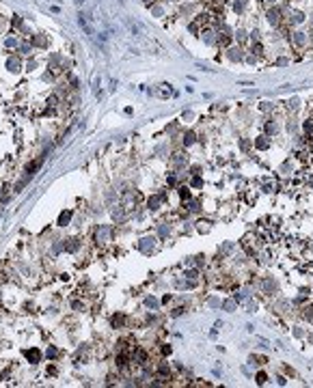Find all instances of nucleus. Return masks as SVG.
<instances>
[{
    "mask_svg": "<svg viewBox=\"0 0 313 388\" xmlns=\"http://www.w3.org/2000/svg\"><path fill=\"white\" fill-rule=\"evenodd\" d=\"M257 382H259V384H263V382H266V375H263V373H259V375H257Z\"/></svg>",
    "mask_w": 313,
    "mask_h": 388,
    "instance_id": "nucleus-4",
    "label": "nucleus"
},
{
    "mask_svg": "<svg viewBox=\"0 0 313 388\" xmlns=\"http://www.w3.org/2000/svg\"><path fill=\"white\" fill-rule=\"evenodd\" d=\"M28 358H30V360H37V358H39V354H37V352H28Z\"/></svg>",
    "mask_w": 313,
    "mask_h": 388,
    "instance_id": "nucleus-3",
    "label": "nucleus"
},
{
    "mask_svg": "<svg viewBox=\"0 0 313 388\" xmlns=\"http://www.w3.org/2000/svg\"><path fill=\"white\" fill-rule=\"evenodd\" d=\"M270 22H279V11H270Z\"/></svg>",
    "mask_w": 313,
    "mask_h": 388,
    "instance_id": "nucleus-2",
    "label": "nucleus"
},
{
    "mask_svg": "<svg viewBox=\"0 0 313 388\" xmlns=\"http://www.w3.org/2000/svg\"><path fill=\"white\" fill-rule=\"evenodd\" d=\"M69 218H71V214H69V211H65V214H63V216H61V220H58V222H61L63 226H65V222H67V220H69Z\"/></svg>",
    "mask_w": 313,
    "mask_h": 388,
    "instance_id": "nucleus-1",
    "label": "nucleus"
}]
</instances>
